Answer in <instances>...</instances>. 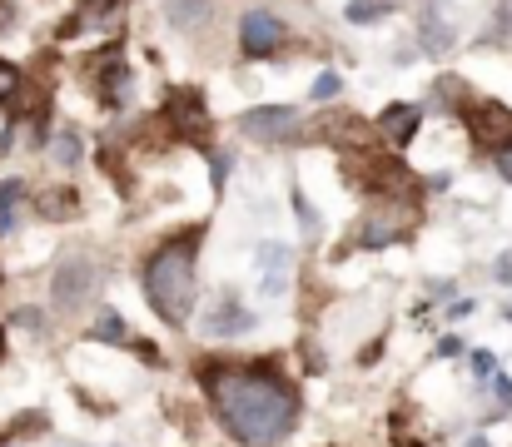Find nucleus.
<instances>
[{"mask_svg": "<svg viewBox=\"0 0 512 447\" xmlns=\"http://www.w3.org/2000/svg\"><path fill=\"white\" fill-rule=\"evenodd\" d=\"M204 383L219 423L244 447H274L299 423V393L269 368H209Z\"/></svg>", "mask_w": 512, "mask_h": 447, "instance_id": "1", "label": "nucleus"}, {"mask_svg": "<svg viewBox=\"0 0 512 447\" xmlns=\"http://www.w3.org/2000/svg\"><path fill=\"white\" fill-rule=\"evenodd\" d=\"M194 249H199V229L170 239L145 264V294H150L155 313L165 323H189V308H194Z\"/></svg>", "mask_w": 512, "mask_h": 447, "instance_id": "2", "label": "nucleus"}, {"mask_svg": "<svg viewBox=\"0 0 512 447\" xmlns=\"http://www.w3.org/2000/svg\"><path fill=\"white\" fill-rule=\"evenodd\" d=\"M100 289V264L90 254H65L50 274V303L55 313H80Z\"/></svg>", "mask_w": 512, "mask_h": 447, "instance_id": "3", "label": "nucleus"}, {"mask_svg": "<svg viewBox=\"0 0 512 447\" xmlns=\"http://www.w3.org/2000/svg\"><path fill=\"white\" fill-rule=\"evenodd\" d=\"M468 130H473L478 145H488V149L512 145V110L498 105V100H473L468 105Z\"/></svg>", "mask_w": 512, "mask_h": 447, "instance_id": "4", "label": "nucleus"}, {"mask_svg": "<svg viewBox=\"0 0 512 447\" xmlns=\"http://www.w3.org/2000/svg\"><path fill=\"white\" fill-rule=\"evenodd\" d=\"M239 125H244L249 140H259V145H279L284 135L299 130V110H289V105H259V110H244Z\"/></svg>", "mask_w": 512, "mask_h": 447, "instance_id": "5", "label": "nucleus"}, {"mask_svg": "<svg viewBox=\"0 0 512 447\" xmlns=\"http://www.w3.org/2000/svg\"><path fill=\"white\" fill-rule=\"evenodd\" d=\"M284 45V25L269 15V10H249L244 20H239V50L249 55V60H264V55H274Z\"/></svg>", "mask_w": 512, "mask_h": 447, "instance_id": "6", "label": "nucleus"}, {"mask_svg": "<svg viewBox=\"0 0 512 447\" xmlns=\"http://www.w3.org/2000/svg\"><path fill=\"white\" fill-rule=\"evenodd\" d=\"M408 214H403V204H383V209H373L363 224H358V249H388V244H398L403 234H408Z\"/></svg>", "mask_w": 512, "mask_h": 447, "instance_id": "7", "label": "nucleus"}, {"mask_svg": "<svg viewBox=\"0 0 512 447\" xmlns=\"http://www.w3.org/2000/svg\"><path fill=\"white\" fill-rule=\"evenodd\" d=\"M165 115H170L174 130L189 135V140L209 125V115H204V95H199V90H170V95H165Z\"/></svg>", "mask_w": 512, "mask_h": 447, "instance_id": "8", "label": "nucleus"}, {"mask_svg": "<svg viewBox=\"0 0 512 447\" xmlns=\"http://www.w3.org/2000/svg\"><path fill=\"white\" fill-rule=\"evenodd\" d=\"M259 294L264 298H279L284 289H289V269H294V254L284 249V244H264L259 249Z\"/></svg>", "mask_w": 512, "mask_h": 447, "instance_id": "9", "label": "nucleus"}, {"mask_svg": "<svg viewBox=\"0 0 512 447\" xmlns=\"http://www.w3.org/2000/svg\"><path fill=\"white\" fill-rule=\"evenodd\" d=\"M165 20H170L174 30H204L209 20H214V0H165Z\"/></svg>", "mask_w": 512, "mask_h": 447, "instance_id": "10", "label": "nucleus"}, {"mask_svg": "<svg viewBox=\"0 0 512 447\" xmlns=\"http://www.w3.org/2000/svg\"><path fill=\"white\" fill-rule=\"evenodd\" d=\"M418 120H423V110H418V105H388L378 125H383V135H388L393 145H408V140L418 135Z\"/></svg>", "mask_w": 512, "mask_h": 447, "instance_id": "11", "label": "nucleus"}, {"mask_svg": "<svg viewBox=\"0 0 512 447\" xmlns=\"http://www.w3.org/2000/svg\"><path fill=\"white\" fill-rule=\"evenodd\" d=\"M244 328H254V313H244L239 303H219L214 313H204V333H214V338H229Z\"/></svg>", "mask_w": 512, "mask_h": 447, "instance_id": "12", "label": "nucleus"}, {"mask_svg": "<svg viewBox=\"0 0 512 447\" xmlns=\"http://www.w3.org/2000/svg\"><path fill=\"white\" fill-rule=\"evenodd\" d=\"M75 25L80 30H120L125 25V0H95V5H85V15Z\"/></svg>", "mask_w": 512, "mask_h": 447, "instance_id": "13", "label": "nucleus"}, {"mask_svg": "<svg viewBox=\"0 0 512 447\" xmlns=\"http://www.w3.org/2000/svg\"><path fill=\"white\" fill-rule=\"evenodd\" d=\"M35 209H40L45 219H70V214L80 209V194H75V189H45V194L35 199Z\"/></svg>", "mask_w": 512, "mask_h": 447, "instance_id": "14", "label": "nucleus"}, {"mask_svg": "<svg viewBox=\"0 0 512 447\" xmlns=\"http://www.w3.org/2000/svg\"><path fill=\"white\" fill-rule=\"evenodd\" d=\"M448 45H453V30H448V20L428 15V25H423V50H428V55H443Z\"/></svg>", "mask_w": 512, "mask_h": 447, "instance_id": "15", "label": "nucleus"}, {"mask_svg": "<svg viewBox=\"0 0 512 447\" xmlns=\"http://www.w3.org/2000/svg\"><path fill=\"white\" fill-rule=\"evenodd\" d=\"M20 189H25L20 179H5V184H0V229H15V214H10V209H15Z\"/></svg>", "mask_w": 512, "mask_h": 447, "instance_id": "16", "label": "nucleus"}, {"mask_svg": "<svg viewBox=\"0 0 512 447\" xmlns=\"http://www.w3.org/2000/svg\"><path fill=\"white\" fill-rule=\"evenodd\" d=\"M90 338H110V343H125V323H120V313H105L95 328H90Z\"/></svg>", "mask_w": 512, "mask_h": 447, "instance_id": "17", "label": "nucleus"}, {"mask_svg": "<svg viewBox=\"0 0 512 447\" xmlns=\"http://www.w3.org/2000/svg\"><path fill=\"white\" fill-rule=\"evenodd\" d=\"M378 15H383V0H353V5H348V20H353V25H358V20H378Z\"/></svg>", "mask_w": 512, "mask_h": 447, "instance_id": "18", "label": "nucleus"}, {"mask_svg": "<svg viewBox=\"0 0 512 447\" xmlns=\"http://www.w3.org/2000/svg\"><path fill=\"white\" fill-rule=\"evenodd\" d=\"M55 159H60V164H75V159H80V140H75L70 130L55 140Z\"/></svg>", "mask_w": 512, "mask_h": 447, "instance_id": "19", "label": "nucleus"}, {"mask_svg": "<svg viewBox=\"0 0 512 447\" xmlns=\"http://www.w3.org/2000/svg\"><path fill=\"white\" fill-rule=\"evenodd\" d=\"M15 85H20V70L0 60V100H10V95H15Z\"/></svg>", "mask_w": 512, "mask_h": 447, "instance_id": "20", "label": "nucleus"}, {"mask_svg": "<svg viewBox=\"0 0 512 447\" xmlns=\"http://www.w3.org/2000/svg\"><path fill=\"white\" fill-rule=\"evenodd\" d=\"M339 95V75H319L314 80V100H334Z\"/></svg>", "mask_w": 512, "mask_h": 447, "instance_id": "21", "label": "nucleus"}, {"mask_svg": "<svg viewBox=\"0 0 512 447\" xmlns=\"http://www.w3.org/2000/svg\"><path fill=\"white\" fill-rule=\"evenodd\" d=\"M473 373H478V378H493V373H498V358H493V353H473Z\"/></svg>", "mask_w": 512, "mask_h": 447, "instance_id": "22", "label": "nucleus"}, {"mask_svg": "<svg viewBox=\"0 0 512 447\" xmlns=\"http://www.w3.org/2000/svg\"><path fill=\"white\" fill-rule=\"evenodd\" d=\"M493 398H498L503 408L512 403V378H508V373H493Z\"/></svg>", "mask_w": 512, "mask_h": 447, "instance_id": "23", "label": "nucleus"}, {"mask_svg": "<svg viewBox=\"0 0 512 447\" xmlns=\"http://www.w3.org/2000/svg\"><path fill=\"white\" fill-rule=\"evenodd\" d=\"M229 179V154H214V189H224Z\"/></svg>", "mask_w": 512, "mask_h": 447, "instance_id": "24", "label": "nucleus"}, {"mask_svg": "<svg viewBox=\"0 0 512 447\" xmlns=\"http://www.w3.org/2000/svg\"><path fill=\"white\" fill-rule=\"evenodd\" d=\"M498 174H503V179H508V184H512V145H503V149H498Z\"/></svg>", "mask_w": 512, "mask_h": 447, "instance_id": "25", "label": "nucleus"}, {"mask_svg": "<svg viewBox=\"0 0 512 447\" xmlns=\"http://www.w3.org/2000/svg\"><path fill=\"white\" fill-rule=\"evenodd\" d=\"M438 353H443V358H458V353H463V343H458V338H453V333H448V338H443V343H438Z\"/></svg>", "mask_w": 512, "mask_h": 447, "instance_id": "26", "label": "nucleus"}, {"mask_svg": "<svg viewBox=\"0 0 512 447\" xmlns=\"http://www.w3.org/2000/svg\"><path fill=\"white\" fill-rule=\"evenodd\" d=\"M498 279H503V284H512V254H503V259H498Z\"/></svg>", "mask_w": 512, "mask_h": 447, "instance_id": "27", "label": "nucleus"}, {"mask_svg": "<svg viewBox=\"0 0 512 447\" xmlns=\"http://www.w3.org/2000/svg\"><path fill=\"white\" fill-rule=\"evenodd\" d=\"M468 447H493L488 438H468Z\"/></svg>", "mask_w": 512, "mask_h": 447, "instance_id": "28", "label": "nucleus"}, {"mask_svg": "<svg viewBox=\"0 0 512 447\" xmlns=\"http://www.w3.org/2000/svg\"><path fill=\"white\" fill-rule=\"evenodd\" d=\"M503 25H508V35H503V40H508V45H512V15H503Z\"/></svg>", "mask_w": 512, "mask_h": 447, "instance_id": "29", "label": "nucleus"}, {"mask_svg": "<svg viewBox=\"0 0 512 447\" xmlns=\"http://www.w3.org/2000/svg\"><path fill=\"white\" fill-rule=\"evenodd\" d=\"M0 348H5V333H0Z\"/></svg>", "mask_w": 512, "mask_h": 447, "instance_id": "30", "label": "nucleus"}, {"mask_svg": "<svg viewBox=\"0 0 512 447\" xmlns=\"http://www.w3.org/2000/svg\"><path fill=\"white\" fill-rule=\"evenodd\" d=\"M508 318H512V308H508Z\"/></svg>", "mask_w": 512, "mask_h": 447, "instance_id": "31", "label": "nucleus"}]
</instances>
